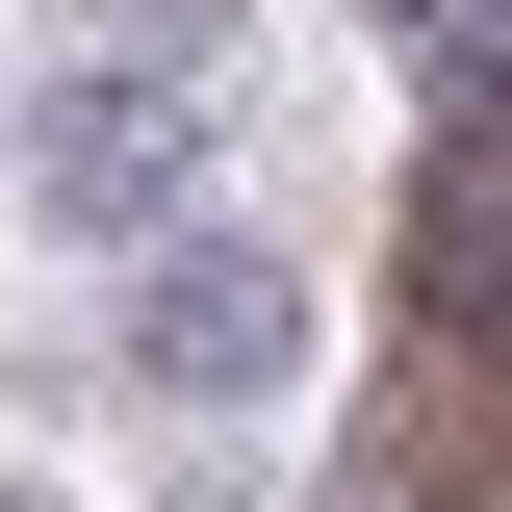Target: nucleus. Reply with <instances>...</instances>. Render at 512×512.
I'll return each mask as SVG.
<instances>
[{
    "mask_svg": "<svg viewBox=\"0 0 512 512\" xmlns=\"http://www.w3.org/2000/svg\"><path fill=\"white\" fill-rule=\"evenodd\" d=\"M359 512H512V52H436V154H410V333H384Z\"/></svg>",
    "mask_w": 512,
    "mask_h": 512,
    "instance_id": "nucleus-1",
    "label": "nucleus"
},
{
    "mask_svg": "<svg viewBox=\"0 0 512 512\" xmlns=\"http://www.w3.org/2000/svg\"><path fill=\"white\" fill-rule=\"evenodd\" d=\"M103 384L154 410V436H205V410H256V384H308V256L282 231H180L103 282Z\"/></svg>",
    "mask_w": 512,
    "mask_h": 512,
    "instance_id": "nucleus-2",
    "label": "nucleus"
},
{
    "mask_svg": "<svg viewBox=\"0 0 512 512\" xmlns=\"http://www.w3.org/2000/svg\"><path fill=\"white\" fill-rule=\"evenodd\" d=\"M180 180H205V77H103L77 52L26 103V231L52 256H180Z\"/></svg>",
    "mask_w": 512,
    "mask_h": 512,
    "instance_id": "nucleus-3",
    "label": "nucleus"
},
{
    "mask_svg": "<svg viewBox=\"0 0 512 512\" xmlns=\"http://www.w3.org/2000/svg\"><path fill=\"white\" fill-rule=\"evenodd\" d=\"M231 26H256V0H77L103 77H231Z\"/></svg>",
    "mask_w": 512,
    "mask_h": 512,
    "instance_id": "nucleus-4",
    "label": "nucleus"
},
{
    "mask_svg": "<svg viewBox=\"0 0 512 512\" xmlns=\"http://www.w3.org/2000/svg\"><path fill=\"white\" fill-rule=\"evenodd\" d=\"M0 154H26V103H0Z\"/></svg>",
    "mask_w": 512,
    "mask_h": 512,
    "instance_id": "nucleus-5",
    "label": "nucleus"
}]
</instances>
